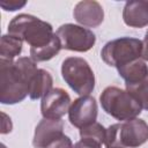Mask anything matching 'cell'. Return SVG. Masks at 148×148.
<instances>
[{"mask_svg":"<svg viewBox=\"0 0 148 148\" xmlns=\"http://www.w3.org/2000/svg\"><path fill=\"white\" fill-rule=\"evenodd\" d=\"M38 68L28 57L13 60L0 59V102L15 104L23 101L30 91L31 81Z\"/></svg>","mask_w":148,"mask_h":148,"instance_id":"obj_1","label":"cell"},{"mask_svg":"<svg viewBox=\"0 0 148 148\" xmlns=\"http://www.w3.org/2000/svg\"><path fill=\"white\" fill-rule=\"evenodd\" d=\"M8 34L38 49L51 42L54 36L52 25L34 15L20 14L8 24Z\"/></svg>","mask_w":148,"mask_h":148,"instance_id":"obj_2","label":"cell"},{"mask_svg":"<svg viewBox=\"0 0 148 148\" xmlns=\"http://www.w3.org/2000/svg\"><path fill=\"white\" fill-rule=\"evenodd\" d=\"M148 141V124L139 118L113 124L106 128L105 147L136 148Z\"/></svg>","mask_w":148,"mask_h":148,"instance_id":"obj_3","label":"cell"},{"mask_svg":"<svg viewBox=\"0 0 148 148\" xmlns=\"http://www.w3.org/2000/svg\"><path fill=\"white\" fill-rule=\"evenodd\" d=\"M103 110L117 120H130L136 118L142 108L136 99L127 91L118 87H106L99 96Z\"/></svg>","mask_w":148,"mask_h":148,"instance_id":"obj_4","label":"cell"},{"mask_svg":"<svg viewBox=\"0 0 148 148\" xmlns=\"http://www.w3.org/2000/svg\"><path fill=\"white\" fill-rule=\"evenodd\" d=\"M61 74L66 83L80 96L89 95L95 88L94 72L83 58H66L61 65Z\"/></svg>","mask_w":148,"mask_h":148,"instance_id":"obj_5","label":"cell"},{"mask_svg":"<svg viewBox=\"0 0 148 148\" xmlns=\"http://www.w3.org/2000/svg\"><path fill=\"white\" fill-rule=\"evenodd\" d=\"M103 61L112 67L119 68L142 57V42L138 38L120 37L108 42L102 51Z\"/></svg>","mask_w":148,"mask_h":148,"instance_id":"obj_6","label":"cell"},{"mask_svg":"<svg viewBox=\"0 0 148 148\" xmlns=\"http://www.w3.org/2000/svg\"><path fill=\"white\" fill-rule=\"evenodd\" d=\"M56 34L61 43V47L69 51L86 52L96 43V36L91 30L73 23L60 25Z\"/></svg>","mask_w":148,"mask_h":148,"instance_id":"obj_7","label":"cell"},{"mask_svg":"<svg viewBox=\"0 0 148 148\" xmlns=\"http://www.w3.org/2000/svg\"><path fill=\"white\" fill-rule=\"evenodd\" d=\"M71 97L61 88H52L40 102V112L47 119H61L71 108Z\"/></svg>","mask_w":148,"mask_h":148,"instance_id":"obj_8","label":"cell"},{"mask_svg":"<svg viewBox=\"0 0 148 148\" xmlns=\"http://www.w3.org/2000/svg\"><path fill=\"white\" fill-rule=\"evenodd\" d=\"M68 118L71 124L77 128H82L95 123L97 118L96 99L89 95L74 99L68 111Z\"/></svg>","mask_w":148,"mask_h":148,"instance_id":"obj_9","label":"cell"},{"mask_svg":"<svg viewBox=\"0 0 148 148\" xmlns=\"http://www.w3.org/2000/svg\"><path fill=\"white\" fill-rule=\"evenodd\" d=\"M76 22L84 27H98L104 20V10L99 2L95 0H83L76 3L73 10Z\"/></svg>","mask_w":148,"mask_h":148,"instance_id":"obj_10","label":"cell"},{"mask_svg":"<svg viewBox=\"0 0 148 148\" xmlns=\"http://www.w3.org/2000/svg\"><path fill=\"white\" fill-rule=\"evenodd\" d=\"M64 123L61 119L43 118L35 128L32 145L35 148H44L47 143L62 135Z\"/></svg>","mask_w":148,"mask_h":148,"instance_id":"obj_11","label":"cell"},{"mask_svg":"<svg viewBox=\"0 0 148 148\" xmlns=\"http://www.w3.org/2000/svg\"><path fill=\"white\" fill-rule=\"evenodd\" d=\"M123 20L132 28H143L148 25V0H134L125 3Z\"/></svg>","mask_w":148,"mask_h":148,"instance_id":"obj_12","label":"cell"},{"mask_svg":"<svg viewBox=\"0 0 148 148\" xmlns=\"http://www.w3.org/2000/svg\"><path fill=\"white\" fill-rule=\"evenodd\" d=\"M117 69L126 84H134L148 77V66L142 59H136Z\"/></svg>","mask_w":148,"mask_h":148,"instance_id":"obj_13","label":"cell"},{"mask_svg":"<svg viewBox=\"0 0 148 148\" xmlns=\"http://www.w3.org/2000/svg\"><path fill=\"white\" fill-rule=\"evenodd\" d=\"M52 83L53 80L51 74L45 69L38 68L30 84L29 97L31 99H38L40 97L43 98L52 89Z\"/></svg>","mask_w":148,"mask_h":148,"instance_id":"obj_14","label":"cell"},{"mask_svg":"<svg viewBox=\"0 0 148 148\" xmlns=\"http://www.w3.org/2000/svg\"><path fill=\"white\" fill-rule=\"evenodd\" d=\"M105 134H106V128H104L97 121L80 128L81 140L96 148H102V145L105 141Z\"/></svg>","mask_w":148,"mask_h":148,"instance_id":"obj_15","label":"cell"},{"mask_svg":"<svg viewBox=\"0 0 148 148\" xmlns=\"http://www.w3.org/2000/svg\"><path fill=\"white\" fill-rule=\"evenodd\" d=\"M61 49H62L61 43H60L57 34H54L53 38L51 39V42L49 44H46L42 47H38V49L30 47V56H31V59L35 60L36 62L46 61V60L52 59L56 54H58Z\"/></svg>","mask_w":148,"mask_h":148,"instance_id":"obj_16","label":"cell"},{"mask_svg":"<svg viewBox=\"0 0 148 148\" xmlns=\"http://www.w3.org/2000/svg\"><path fill=\"white\" fill-rule=\"evenodd\" d=\"M22 39L13 35H3L0 43V59L13 60L22 51Z\"/></svg>","mask_w":148,"mask_h":148,"instance_id":"obj_17","label":"cell"},{"mask_svg":"<svg viewBox=\"0 0 148 148\" xmlns=\"http://www.w3.org/2000/svg\"><path fill=\"white\" fill-rule=\"evenodd\" d=\"M126 90L136 99L142 109L148 110V77L134 84H126Z\"/></svg>","mask_w":148,"mask_h":148,"instance_id":"obj_18","label":"cell"},{"mask_svg":"<svg viewBox=\"0 0 148 148\" xmlns=\"http://www.w3.org/2000/svg\"><path fill=\"white\" fill-rule=\"evenodd\" d=\"M44 148H73V143L67 135L62 134L59 138L51 141L50 143H47Z\"/></svg>","mask_w":148,"mask_h":148,"instance_id":"obj_19","label":"cell"},{"mask_svg":"<svg viewBox=\"0 0 148 148\" xmlns=\"http://www.w3.org/2000/svg\"><path fill=\"white\" fill-rule=\"evenodd\" d=\"M25 1H16V0H9V1H1L0 2V6L5 9V10H9V12H14L16 9H20L22 8L23 6H25Z\"/></svg>","mask_w":148,"mask_h":148,"instance_id":"obj_20","label":"cell"},{"mask_svg":"<svg viewBox=\"0 0 148 148\" xmlns=\"http://www.w3.org/2000/svg\"><path fill=\"white\" fill-rule=\"evenodd\" d=\"M1 116H2V128H1V133L2 134H6V133H9L12 131V121H10V118L7 117L6 113L1 112Z\"/></svg>","mask_w":148,"mask_h":148,"instance_id":"obj_21","label":"cell"},{"mask_svg":"<svg viewBox=\"0 0 148 148\" xmlns=\"http://www.w3.org/2000/svg\"><path fill=\"white\" fill-rule=\"evenodd\" d=\"M142 58L148 61V30L145 35V39L142 42Z\"/></svg>","mask_w":148,"mask_h":148,"instance_id":"obj_22","label":"cell"},{"mask_svg":"<svg viewBox=\"0 0 148 148\" xmlns=\"http://www.w3.org/2000/svg\"><path fill=\"white\" fill-rule=\"evenodd\" d=\"M73 148H96V147L90 146V145H88V143L83 142L82 140H80L79 142H76V143L74 145V147H73Z\"/></svg>","mask_w":148,"mask_h":148,"instance_id":"obj_23","label":"cell"},{"mask_svg":"<svg viewBox=\"0 0 148 148\" xmlns=\"http://www.w3.org/2000/svg\"><path fill=\"white\" fill-rule=\"evenodd\" d=\"M106 148H124V147H106Z\"/></svg>","mask_w":148,"mask_h":148,"instance_id":"obj_24","label":"cell"},{"mask_svg":"<svg viewBox=\"0 0 148 148\" xmlns=\"http://www.w3.org/2000/svg\"><path fill=\"white\" fill-rule=\"evenodd\" d=\"M1 148H6V146L5 145H1Z\"/></svg>","mask_w":148,"mask_h":148,"instance_id":"obj_25","label":"cell"}]
</instances>
